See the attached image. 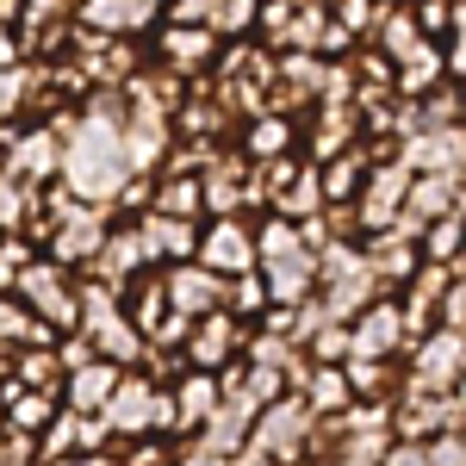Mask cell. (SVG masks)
I'll list each match as a JSON object with an SVG mask.
<instances>
[{"label": "cell", "instance_id": "1", "mask_svg": "<svg viewBox=\"0 0 466 466\" xmlns=\"http://www.w3.org/2000/svg\"><path fill=\"white\" fill-rule=\"evenodd\" d=\"M311 435H318V417L305 410V398H274V404H261L249 423V448L255 454H268L274 466H292L305 448H311Z\"/></svg>", "mask_w": 466, "mask_h": 466}, {"label": "cell", "instance_id": "2", "mask_svg": "<svg viewBox=\"0 0 466 466\" xmlns=\"http://www.w3.org/2000/svg\"><path fill=\"white\" fill-rule=\"evenodd\" d=\"M81 323H87V349L100 360H112V367H125V360L144 355V336L131 329V318H118V305H112V292H87L81 305Z\"/></svg>", "mask_w": 466, "mask_h": 466}, {"label": "cell", "instance_id": "3", "mask_svg": "<svg viewBox=\"0 0 466 466\" xmlns=\"http://www.w3.org/2000/svg\"><path fill=\"white\" fill-rule=\"evenodd\" d=\"M69 180H75V193H87V199H106L112 187L125 180V149H118V137H112L106 125H94V131L75 144Z\"/></svg>", "mask_w": 466, "mask_h": 466}, {"label": "cell", "instance_id": "4", "mask_svg": "<svg viewBox=\"0 0 466 466\" xmlns=\"http://www.w3.org/2000/svg\"><path fill=\"white\" fill-rule=\"evenodd\" d=\"M448 392H461V336L435 329V336H423V355H417V373H410V398H448Z\"/></svg>", "mask_w": 466, "mask_h": 466}, {"label": "cell", "instance_id": "5", "mask_svg": "<svg viewBox=\"0 0 466 466\" xmlns=\"http://www.w3.org/2000/svg\"><path fill=\"white\" fill-rule=\"evenodd\" d=\"M398 349H404V318H398V305L373 299L355 318V329H349V360H386Z\"/></svg>", "mask_w": 466, "mask_h": 466}, {"label": "cell", "instance_id": "6", "mask_svg": "<svg viewBox=\"0 0 466 466\" xmlns=\"http://www.w3.org/2000/svg\"><path fill=\"white\" fill-rule=\"evenodd\" d=\"M156 392H162V386H149V380H118L112 398H106V410H100V423L118 430V435L149 430V423H156Z\"/></svg>", "mask_w": 466, "mask_h": 466}, {"label": "cell", "instance_id": "7", "mask_svg": "<svg viewBox=\"0 0 466 466\" xmlns=\"http://www.w3.org/2000/svg\"><path fill=\"white\" fill-rule=\"evenodd\" d=\"M243 349V329L224 318V311H206V318L193 323V336H187V360L199 367V373H212V367H224V360Z\"/></svg>", "mask_w": 466, "mask_h": 466}, {"label": "cell", "instance_id": "8", "mask_svg": "<svg viewBox=\"0 0 466 466\" xmlns=\"http://www.w3.org/2000/svg\"><path fill=\"white\" fill-rule=\"evenodd\" d=\"M19 292L44 311V329H50V323L69 329L75 323V299L63 292V274H56V268H19Z\"/></svg>", "mask_w": 466, "mask_h": 466}, {"label": "cell", "instance_id": "9", "mask_svg": "<svg viewBox=\"0 0 466 466\" xmlns=\"http://www.w3.org/2000/svg\"><path fill=\"white\" fill-rule=\"evenodd\" d=\"M125 373L112 367V360H87V367H75L69 373V410L75 417H94V410H106V398H112V386H118Z\"/></svg>", "mask_w": 466, "mask_h": 466}, {"label": "cell", "instance_id": "10", "mask_svg": "<svg viewBox=\"0 0 466 466\" xmlns=\"http://www.w3.org/2000/svg\"><path fill=\"white\" fill-rule=\"evenodd\" d=\"M162 299L175 305V318H206V311H218V274L180 268V274H168V292Z\"/></svg>", "mask_w": 466, "mask_h": 466}, {"label": "cell", "instance_id": "11", "mask_svg": "<svg viewBox=\"0 0 466 466\" xmlns=\"http://www.w3.org/2000/svg\"><path fill=\"white\" fill-rule=\"evenodd\" d=\"M199 261H206V274H249L255 243L237 230V224H218L212 237L199 243Z\"/></svg>", "mask_w": 466, "mask_h": 466}, {"label": "cell", "instance_id": "12", "mask_svg": "<svg viewBox=\"0 0 466 466\" xmlns=\"http://www.w3.org/2000/svg\"><path fill=\"white\" fill-rule=\"evenodd\" d=\"M218 398H224V392H218L212 373H187V380L175 386V398H168V410H175V423L193 430V423H206V417L218 410Z\"/></svg>", "mask_w": 466, "mask_h": 466}, {"label": "cell", "instance_id": "13", "mask_svg": "<svg viewBox=\"0 0 466 466\" xmlns=\"http://www.w3.org/2000/svg\"><path fill=\"white\" fill-rule=\"evenodd\" d=\"M100 249H106V237H100L94 218H75L69 230L56 237V255H63V261H75V255H100Z\"/></svg>", "mask_w": 466, "mask_h": 466}, {"label": "cell", "instance_id": "14", "mask_svg": "<svg viewBox=\"0 0 466 466\" xmlns=\"http://www.w3.org/2000/svg\"><path fill=\"white\" fill-rule=\"evenodd\" d=\"M398 199H404V168H392V175L373 180V199H367V224H386Z\"/></svg>", "mask_w": 466, "mask_h": 466}, {"label": "cell", "instance_id": "15", "mask_svg": "<svg viewBox=\"0 0 466 466\" xmlns=\"http://www.w3.org/2000/svg\"><path fill=\"white\" fill-rule=\"evenodd\" d=\"M0 336H6V342H50V329L32 323L19 305H6V299H0Z\"/></svg>", "mask_w": 466, "mask_h": 466}, {"label": "cell", "instance_id": "16", "mask_svg": "<svg viewBox=\"0 0 466 466\" xmlns=\"http://www.w3.org/2000/svg\"><path fill=\"white\" fill-rule=\"evenodd\" d=\"M50 423V392H25V398H13V430L19 435H32Z\"/></svg>", "mask_w": 466, "mask_h": 466}, {"label": "cell", "instance_id": "17", "mask_svg": "<svg viewBox=\"0 0 466 466\" xmlns=\"http://www.w3.org/2000/svg\"><path fill=\"white\" fill-rule=\"evenodd\" d=\"M454 243H461V218L448 212V218L430 230V255H435V261H454Z\"/></svg>", "mask_w": 466, "mask_h": 466}, {"label": "cell", "instance_id": "18", "mask_svg": "<svg viewBox=\"0 0 466 466\" xmlns=\"http://www.w3.org/2000/svg\"><path fill=\"white\" fill-rule=\"evenodd\" d=\"M230 299H237V311H261V305H268V287H261V280H249V274H243V280H237V292H230Z\"/></svg>", "mask_w": 466, "mask_h": 466}, {"label": "cell", "instance_id": "19", "mask_svg": "<svg viewBox=\"0 0 466 466\" xmlns=\"http://www.w3.org/2000/svg\"><path fill=\"white\" fill-rule=\"evenodd\" d=\"M380 466H430V461H423V448H417V441H398V448L380 454Z\"/></svg>", "mask_w": 466, "mask_h": 466}, {"label": "cell", "instance_id": "20", "mask_svg": "<svg viewBox=\"0 0 466 466\" xmlns=\"http://www.w3.org/2000/svg\"><path fill=\"white\" fill-rule=\"evenodd\" d=\"M13 218H19V193H6V187H0V224H13Z\"/></svg>", "mask_w": 466, "mask_h": 466}, {"label": "cell", "instance_id": "21", "mask_svg": "<svg viewBox=\"0 0 466 466\" xmlns=\"http://www.w3.org/2000/svg\"><path fill=\"white\" fill-rule=\"evenodd\" d=\"M349 180H355V168L342 162V168H329V193H349Z\"/></svg>", "mask_w": 466, "mask_h": 466}]
</instances>
